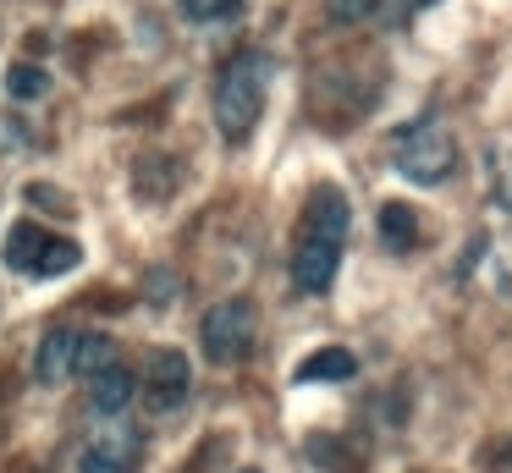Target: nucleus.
Wrapping results in <instances>:
<instances>
[{
	"label": "nucleus",
	"mask_w": 512,
	"mask_h": 473,
	"mask_svg": "<svg viewBox=\"0 0 512 473\" xmlns=\"http://www.w3.org/2000/svg\"><path fill=\"white\" fill-rule=\"evenodd\" d=\"M347 193L342 187H314L303 204V226L292 242V281L298 292H325L342 264V237H347Z\"/></svg>",
	"instance_id": "nucleus-1"
},
{
	"label": "nucleus",
	"mask_w": 512,
	"mask_h": 473,
	"mask_svg": "<svg viewBox=\"0 0 512 473\" xmlns=\"http://www.w3.org/2000/svg\"><path fill=\"white\" fill-rule=\"evenodd\" d=\"M270 77H276V61L265 50H243L221 66V77H215V127H221L226 143H248V132L259 127Z\"/></svg>",
	"instance_id": "nucleus-2"
},
{
	"label": "nucleus",
	"mask_w": 512,
	"mask_h": 473,
	"mask_svg": "<svg viewBox=\"0 0 512 473\" xmlns=\"http://www.w3.org/2000/svg\"><path fill=\"white\" fill-rule=\"evenodd\" d=\"M457 165V149H452V132L441 127L435 116H419L413 127L397 132V171L419 187H435L446 182V171Z\"/></svg>",
	"instance_id": "nucleus-3"
},
{
	"label": "nucleus",
	"mask_w": 512,
	"mask_h": 473,
	"mask_svg": "<svg viewBox=\"0 0 512 473\" xmlns=\"http://www.w3.org/2000/svg\"><path fill=\"white\" fill-rule=\"evenodd\" d=\"M254 303L248 297H221V303L204 314V325H199V347H204V358L210 363H237V358H248V347H254Z\"/></svg>",
	"instance_id": "nucleus-4"
},
{
	"label": "nucleus",
	"mask_w": 512,
	"mask_h": 473,
	"mask_svg": "<svg viewBox=\"0 0 512 473\" xmlns=\"http://www.w3.org/2000/svg\"><path fill=\"white\" fill-rule=\"evenodd\" d=\"M144 396L155 413H171V407H182L193 396V363L188 352L177 347H155L144 358Z\"/></svg>",
	"instance_id": "nucleus-5"
},
{
	"label": "nucleus",
	"mask_w": 512,
	"mask_h": 473,
	"mask_svg": "<svg viewBox=\"0 0 512 473\" xmlns=\"http://www.w3.org/2000/svg\"><path fill=\"white\" fill-rule=\"evenodd\" d=\"M138 396V374L127 369V363H105V369L89 374V407L94 413H122V407H133Z\"/></svg>",
	"instance_id": "nucleus-6"
},
{
	"label": "nucleus",
	"mask_w": 512,
	"mask_h": 473,
	"mask_svg": "<svg viewBox=\"0 0 512 473\" xmlns=\"http://www.w3.org/2000/svg\"><path fill=\"white\" fill-rule=\"evenodd\" d=\"M72 358H78V330L56 325L45 330V341H39V358H34V380L39 385H61L72 374Z\"/></svg>",
	"instance_id": "nucleus-7"
},
{
	"label": "nucleus",
	"mask_w": 512,
	"mask_h": 473,
	"mask_svg": "<svg viewBox=\"0 0 512 473\" xmlns=\"http://www.w3.org/2000/svg\"><path fill=\"white\" fill-rule=\"evenodd\" d=\"M133 468H138V440L127 435V429L94 440V446L78 457V473H133Z\"/></svg>",
	"instance_id": "nucleus-8"
},
{
	"label": "nucleus",
	"mask_w": 512,
	"mask_h": 473,
	"mask_svg": "<svg viewBox=\"0 0 512 473\" xmlns=\"http://www.w3.org/2000/svg\"><path fill=\"white\" fill-rule=\"evenodd\" d=\"M353 374H358V358L347 347H325V352H314V358L298 363L303 385H314V380H353Z\"/></svg>",
	"instance_id": "nucleus-9"
},
{
	"label": "nucleus",
	"mask_w": 512,
	"mask_h": 473,
	"mask_svg": "<svg viewBox=\"0 0 512 473\" xmlns=\"http://www.w3.org/2000/svg\"><path fill=\"white\" fill-rule=\"evenodd\" d=\"M39 248H45V231H39L34 220H17L12 237H6V264H12V270H23V275H34Z\"/></svg>",
	"instance_id": "nucleus-10"
},
{
	"label": "nucleus",
	"mask_w": 512,
	"mask_h": 473,
	"mask_svg": "<svg viewBox=\"0 0 512 473\" xmlns=\"http://www.w3.org/2000/svg\"><path fill=\"white\" fill-rule=\"evenodd\" d=\"M380 237H386L391 248H413V242H419V209L380 204Z\"/></svg>",
	"instance_id": "nucleus-11"
},
{
	"label": "nucleus",
	"mask_w": 512,
	"mask_h": 473,
	"mask_svg": "<svg viewBox=\"0 0 512 473\" xmlns=\"http://www.w3.org/2000/svg\"><path fill=\"white\" fill-rule=\"evenodd\" d=\"M78 259H83V248H78L72 237H45L34 275H67V270H78Z\"/></svg>",
	"instance_id": "nucleus-12"
},
{
	"label": "nucleus",
	"mask_w": 512,
	"mask_h": 473,
	"mask_svg": "<svg viewBox=\"0 0 512 473\" xmlns=\"http://www.w3.org/2000/svg\"><path fill=\"white\" fill-rule=\"evenodd\" d=\"M45 88H50V77H45V66H34V61H23V66L6 72V94L12 99H39Z\"/></svg>",
	"instance_id": "nucleus-13"
},
{
	"label": "nucleus",
	"mask_w": 512,
	"mask_h": 473,
	"mask_svg": "<svg viewBox=\"0 0 512 473\" xmlns=\"http://www.w3.org/2000/svg\"><path fill=\"white\" fill-rule=\"evenodd\" d=\"M105 363H111V341L78 330V358H72V374H94V369H105Z\"/></svg>",
	"instance_id": "nucleus-14"
},
{
	"label": "nucleus",
	"mask_w": 512,
	"mask_h": 473,
	"mask_svg": "<svg viewBox=\"0 0 512 473\" xmlns=\"http://www.w3.org/2000/svg\"><path fill=\"white\" fill-rule=\"evenodd\" d=\"M237 6H243V0H177V11L188 22H221V17H232Z\"/></svg>",
	"instance_id": "nucleus-15"
},
{
	"label": "nucleus",
	"mask_w": 512,
	"mask_h": 473,
	"mask_svg": "<svg viewBox=\"0 0 512 473\" xmlns=\"http://www.w3.org/2000/svg\"><path fill=\"white\" fill-rule=\"evenodd\" d=\"M380 0H331V17L336 22H358V17H375Z\"/></svg>",
	"instance_id": "nucleus-16"
},
{
	"label": "nucleus",
	"mask_w": 512,
	"mask_h": 473,
	"mask_svg": "<svg viewBox=\"0 0 512 473\" xmlns=\"http://www.w3.org/2000/svg\"><path fill=\"white\" fill-rule=\"evenodd\" d=\"M402 6H408V11H424V6H435V0H402Z\"/></svg>",
	"instance_id": "nucleus-17"
},
{
	"label": "nucleus",
	"mask_w": 512,
	"mask_h": 473,
	"mask_svg": "<svg viewBox=\"0 0 512 473\" xmlns=\"http://www.w3.org/2000/svg\"><path fill=\"white\" fill-rule=\"evenodd\" d=\"M243 473H259V468H243Z\"/></svg>",
	"instance_id": "nucleus-18"
}]
</instances>
